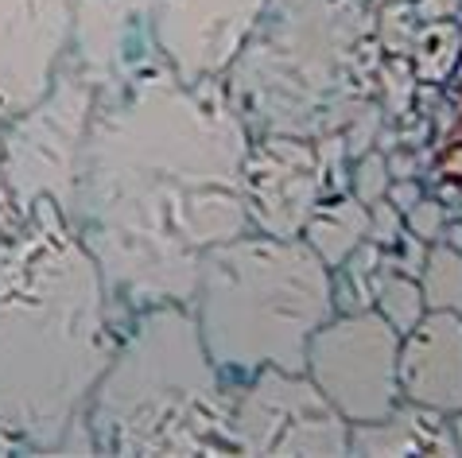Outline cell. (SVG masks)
Segmentation results:
<instances>
[{
    "instance_id": "obj_19",
    "label": "cell",
    "mask_w": 462,
    "mask_h": 458,
    "mask_svg": "<svg viewBox=\"0 0 462 458\" xmlns=\"http://www.w3.org/2000/svg\"><path fill=\"white\" fill-rule=\"evenodd\" d=\"M404 229L416 234L420 241H428V245H435V241H443V229H447V206L439 198L423 195L416 206L404 214Z\"/></svg>"
},
{
    "instance_id": "obj_5",
    "label": "cell",
    "mask_w": 462,
    "mask_h": 458,
    "mask_svg": "<svg viewBox=\"0 0 462 458\" xmlns=\"http://www.w3.org/2000/svg\"><path fill=\"white\" fill-rule=\"evenodd\" d=\"M190 311L210 362L253 377L276 365L303 373L307 342L335 315V272L303 237L245 229L199 264Z\"/></svg>"
},
{
    "instance_id": "obj_23",
    "label": "cell",
    "mask_w": 462,
    "mask_h": 458,
    "mask_svg": "<svg viewBox=\"0 0 462 458\" xmlns=\"http://www.w3.org/2000/svg\"><path fill=\"white\" fill-rule=\"evenodd\" d=\"M16 225H20V210H16V202H12L8 187H5V171H0V241H5Z\"/></svg>"
},
{
    "instance_id": "obj_1",
    "label": "cell",
    "mask_w": 462,
    "mask_h": 458,
    "mask_svg": "<svg viewBox=\"0 0 462 458\" xmlns=\"http://www.w3.org/2000/svg\"><path fill=\"white\" fill-rule=\"evenodd\" d=\"M249 124L222 82H179L156 62L97 97L70 222L113 307L190 303L202 257L249 225L241 171Z\"/></svg>"
},
{
    "instance_id": "obj_6",
    "label": "cell",
    "mask_w": 462,
    "mask_h": 458,
    "mask_svg": "<svg viewBox=\"0 0 462 458\" xmlns=\"http://www.w3.org/2000/svg\"><path fill=\"white\" fill-rule=\"evenodd\" d=\"M94 109L97 90L62 62L51 90L28 113L0 124V171L20 218L40 198H51L70 218Z\"/></svg>"
},
{
    "instance_id": "obj_16",
    "label": "cell",
    "mask_w": 462,
    "mask_h": 458,
    "mask_svg": "<svg viewBox=\"0 0 462 458\" xmlns=\"http://www.w3.org/2000/svg\"><path fill=\"white\" fill-rule=\"evenodd\" d=\"M416 279L428 311L462 315V249L447 245V241L428 245V257H423V269Z\"/></svg>"
},
{
    "instance_id": "obj_4",
    "label": "cell",
    "mask_w": 462,
    "mask_h": 458,
    "mask_svg": "<svg viewBox=\"0 0 462 458\" xmlns=\"http://www.w3.org/2000/svg\"><path fill=\"white\" fill-rule=\"evenodd\" d=\"M229 408L190 303H152L117 338L86 427L101 454H229Z\"/></svg>"
},
{
    "instance_id": "obj_25",
    "label": "cell",
    "mask_w": 462,
    "mask_h": 458,
    "mask_svg": "<svg viewBox=\"0 0 462 458\" xmlns=\"http://www.w3.org/2000/svg\"><path fill=\"white\" fill-rule=\"evenodd\" d=\"M443 168H447V175H462V144L451 148V156H447Z\"/></svg>"
},
{
    "instance_id": "obj_22",
    "label": "cell",
    "mask_w": 462,
    "mask_h": 458,
    "mask_svg": "<svg viewBox=\"0 0 462 458\" xmlns=\"http://www.w3.org/2000/svg\"><path fill=\"white\" fill-rule=\"evenodd\" d=\"M384 198H389L401 214H408V210H412L416 202L423 198V187H420L416 179H393V183H389V195H384Z\"/></svg>"
},
{
    "instance_id": "obj_18",
    "label": "cell",
    "mask_w": 462,
    "mask_h": 458,
    "mask_svg": "<svg viewBox=\"0 0 462 458\" xmlns=\"http://www.w3.org/2000/svg\"><path fill=\"white\" fill-rule=\"evenodd\" d=\"M389 156H381V151H362L354 163V175H350V190L354 198L362 202V206H374V202H381L384 195H389Z\"/></svg>"
},
{
    "instance_id": "obj_10",
    "label": "cell",
    "mask_w": 462,
    "mask_h": 458,
    "mask_svg": "<svg viewBox=\"0 0 462 458\" xmlns=\"http://www.w3.org/2000/svg\"><path fill=\"white\" fill-rule=\"evenodd\" d=\"M264 8L268 0H152L160 59L187 86L226 78Z\"/></svg>"
},
{
    "instance_id": "obj_26",
    "label": "cell",
    "mask_w": 462,
    "mask_h": 458,
    "mask_svg": "<svg viewBox=\"0 0 462 458\" xmlns=\"http://www.w3.org/2000/svg\"><path fill=\"white\" fill-rule=\"evenodd\" d=\"M451 431H455V443H458V451H462V412L455 416V427Z\"/></svg>"
},
{
    "instance_id": "obj_13",
    "label": "cell",
    "mask_w": 462,
    "mask_h": 458,
    "mask_svg": "<svg viewBox=\"0 0 462 458\" xmlns=\"http://www.w3.org/2000/svg\"><path fill=\"white\" fill-rule=\"evenodd\" d=\"M401 400L439 416L462 412V315L428 311L401 338Z\"/></svg>"
},
{
    "instance_id": "obj_20",
    "label": "cell",
    "mask_w": 462,
    "mask_h": 458,
    "mask_svg": "<svg viewBox=\"0 0 462 458\" xmlns=\"http://www.w3.org/2000/svg\"><path fill=\"white\" fill-rule=\"evenodd\" d=\"M404 234V214L393 206L389 198H381L369 206V241L374 245H396V237Z\"/></svg>"
},
{
    "instance_id": "obj_14",
    "label": "cell",
    "mask_w": 462,
    "mask_h": 458,
    "mask_svg": "<svg viewBox=\"0 0 462 458\" xmlns=\"http://www.w3.org/2000/svg\"><path fill=\"white\" fill-rule=\"evenodd\" d=\"M423 451L458 454V443L439 412L416 408V404H408V408L396 404L377 424L350 427V454H423Z\"/></svg>"
},
{
    "instance_id": "obj_9",
    "label": "cell",
    "mask_w": 462,
    "mask_h": 458,
    "mask_svg": "<svg viewBox=\"0 0 462 458\" xmlns=\"http://www.w3.org/2000/svg\"><path fill=\"white\" fill-rule=\"evenodd\" d=\"M327 136L323 144H311L307 136H280L261 133L249 140L245 171H241V195H245L249 225L276 237H300L311 210L330 190V160L346 148V140Z\"/></svg>"
},
{
    "instance_id": "obj_11",
    "label": "cell",
    "mask_w": 462,
    "mask_h": 458,
    "mask_svg": "<svg viewBox=\"0 0 462 458\" xmlns=\"http://www.w3.org/2000/svg\"><path fill=\"white\" fill-rule=\"evenodd\" d=\"M160 59L152 32V0H74L67 67L94 86L97 97L117 94Z\"/></svg>"
},
{
    "instance_id": "obj_21",
    "label": "cell",
    "mask_w": 462,
    "mask_h": 458,
    "mask_svg": "<svg viewBox=\"0 0 462 458\" xmlns=\"http://www.w3.org/2000/svg\"><path fill=\"white\" fill-rule=\"evenodd\" d=\"M396 249H401V272L404 276H420L423 269V257H428V241H420L416 234H404L396 237Z\"/></svg>"
},
{
    "instance_id": "obj_15",
    "label": "cell",
    "mask_w": 462,
    "mask_h": 458,
    "mask_svg": "<svg viewBox=\"0 0 462 458\" xmlns=\"http://www.w3.org/2000/svg\"><path fill=\"white\" fill-rule=\"evenodd\" d=\"M300 237L323 257L330 272H338L342 264L350 261V252L362 245V241H369V206H362L354 195L319 202Z\"/></svg>"
},
{
    "instance_id": "obj_2",
    "label": "cell",
    "mask_w": 462,
    "mask_h": 458,
    "mask_svg": "<svg viewBox=\"0 0 462 458\" xmlns=\"http://www.w3.org/2000/svg\"><path fill=\"white\" fill-rule=\"evenodd\" d=\"M94 252L51 198L0 241V424L23 451H59L117 350Z\"/></svg>"
},
{
    "instance_id": "obj_24",
    "label": "cell",
    "mask_w": 462,
    "mask_h": 458,
    "mask_svg": "<svg viewBox=\"0 0 462 458\" xmlns=\"http://www.w3.org/2000/svg\"><path fill=\"white\" fill-rule=\"evenodd\" d=\"M462 0H420V20H447V16H455Z\"/></svg>"
},
{
    "instance_id": "obj_3",
    "label": "cell",
    "mask_w": 462,
    "mask_h": 458,
    "mask_svg": "<svg viewBox=\"0 0 462 458\" xmlns=\"http://www.w3.org/2000/svg\"><path fill=\"white\" fill-rule=\"evenodd\" d=\"M374 0H268L226 70V94L256 133L335 136L374 101Z\"/></svg>"
},
{
    "instance_id": "obj_27",
    "label": "cell",
    "mask_w": 462,
    "mask_h": 458,
    "mask_svg": "<svg viewBox=\"0 0 462 458\" xmlns=\"http://www.w3.org/2000/svg\"><path fill=\"white\" fill-rule=\"evenodd\" d=\"M374 5H389V0H374Z\"/></svg>"
},
{
    "instance_id": "obj_12",
    "label": "cell",
    "mask_w": 462,
    "mask_h": 458,
    "mask_svg": "<svg viewBox=\"0 0 462 458\" xmlns=\"http://www.w3.org/2000/svg\"><path fill=\"white\" fill-rule=\"evenodd\" d=\"M74 0H0V124L28 113L67 62Z\"/></svg>"
},
{
    "instance_id": "obj_7",
    "label": "cell",
    "mask_w": 462,
    "mask_h": 458,
    "mask_svg": "<svg viewBox=\"0 0 462 458\" xmlns=\"http://www.w3.org/2000/svg\"><path fill=\"white\" fill-rule=\"evenodd\" d=\"M303 373L346 424H377L401 404V334L377 311H335L307 342Z\"/></svg>"
},
{
    "instance_id": "obj_8",
    "label": "cell",
    "mask_w": 462,
    "mask_h": 458,
    "mask_svg": "<svg viewBox=\"0 0 462 458\" xmlns=\"http://www.w3.org/2000/svg\"><path fill=\"white\" fill-rule=\"evenodd\" d=\"M229 454H350V424L307 373L264 365L234 397Z\"/></svg>"
},
{
    "instance_id": "obj_17",
    "label": "cell",
    "mask_w": 462,
    "mask_h": 458,
    "mask_svg": "<svg viewBox=\"0 0 462 458\" xmlns=\"http://www.w3.org/2000/svg\"><path fill=\"white\" fill-rule=\"evenodd\" d=\"M374 296H377V315L401 338L423 319V315H428V303H423V291H420V279L416 276L384 272V276H377Z\"/></svg>"
}]
</instances>
